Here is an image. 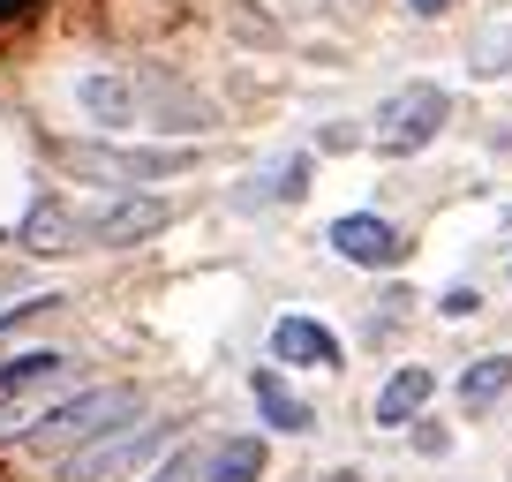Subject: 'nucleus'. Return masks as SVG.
<instances>
[{
  "label": "nucleus",
  "mask_w": 512,
  "mask_h": 482,
  "mask_svg": "<svg viewBox=\"0 0 512 482\" xmlns=\"http://www.w3.org/2000/svg\"><path fill=\"white\" fill-rule=\"evenodd\" d=\"M128 422H144V392H136V385H83V392H61V400L31 422L23 452L53 467V460H68V452L98 445V437L128 430Z\"/></svg>",
  "instance_id": "obj_1"
},
{
  "label": "nucleus",
  "mask_w": 512,
  "mask_h": 482,
  "mask_svg": "<svg viewBox=\"0 0 512 482\" xmlns=\"http://www.w3.org/2000/svg\"><path fill=\"white\" fill-rule=\"evenodd\" d=\"M61 166L76 181H98V189H136V181H174L196 166L189 144H106V136H91V144H61Z\"/></svg>",
  "instance_id": "obj_2"
},
{
  "label": "nucleus",
  "mask_w": 512,
  "mask_h": 482,
  "mask_svg": "<svg viewBox=\"0 0 512 482\" xmlns=\"http://www.w3.org/2000/svg\"><path fill=\"white\" fill-rule=\"evenodd\" d=\"M445 121H452L445 83H400V91L369 113V144H377L384 159H415V151H430L437 136H445Z\"/></svg>",
  "instance_id": "obj_3"
},
{
  "label": "nucleus",
  "mask_w": 512,
  "mask_h": 482,
  "mask_svg": "<svg viewBox=\"0 0 512 482\" xmlns=\"http://www.w3.org/2000/svg\"><path fill=\"white\" fill-rule=\"evenodd\" d=\"M166 219H174V204H166V196L113 189L106 204H83V211H76V249H136V241H151Z\"/></svg>",
  "instance_id": "obj_4"
},
{
  "label": "nucleus",
  "mask_w": 512,
  "mask_h": 482,
  "mask_svg": "<svg viewBox=\"0 0 512 482\" xmlns=\"http://www.w3.org/2000/svg\"><path fill=\"white\" fill-rule=\"evenodd\" d=\"M174 437V422H128V430H113V437H98V445H83V452H68V460H53V475L61 482H121V475H136V467H151V452Z\"/></svg>",
  "instance_id": "obj_5"
},
{
  "label": "nucleus",
  "mask_w": 512,
  "mask_h": 482,
  "mask_svg": "<svg viewBox=\"0 0 512 482\" xmlns=\"http://www.w3.org/2000/svg\"><path fill=\"white\" fill-rule=\"evenodd\" d=\"M136 91H144V121L136 129H151V136H211L219 129V106L174 68H136Z\"/></svg>",
  "instance_id": "obj_6"
},
{
  "label": "nucleus",
  "mask_w": 512,
  "mask_h": 482,
  "mask_svg": "<svg viewBox=\"0 0 512 482\" xmlns=\"http://www.w3.org/2000/svg\"><path fill=\"white\" fill-rule=\"evenodd\" d=\"M68 98H76V113L91 121V129L121 136L144 121V91H136V68H83L76 83H68Z\"/></svg>",
  "instance_id": "obj_7"
},
{
  "label": "nucleus",
  "mask_w": 512,
  "mask_h": 482,
  "mask_svg": "<svg viewBox=\"0 0 512 482\" xmlns=\"http://www.w3.org/2000/svg\"><path fill=\"white\" fill-rule=\"evenodd\" d=\"M332 257L339 264H362V272H392V264H407V234L384 211H347V219H332Z\"/></svg>",
  "instance_id": "obj_8"
},
{
  "label": "nucleus",
  "mask_w": 512,
  "mask_h": 482,
  "mask_svg": "<svg viewBox=\"0 0 512 482\" xmlns=\"http://www.w3.org/2000/svg\"><path fill=\"white\" fill-rule=\"evenodd\" d=\"M272 362H287V370H339L347 347H339V332L317 324V317H279L272 324Z\"/></svg>",
  "instance_id": "obj_9"
},
{
  "label": "nucleus",
  "mask_w": 512,
  "mask_h": 482,
  "mask_svg": "<svg viewBox=\"0 0 512 482\" xmlns=\"http://www.w3.org/2000/svg\"><path fill=\"white\" fill-rule=\"evenodd\" d=\"M309 174H317V159H309V151H287V159H272L264 174H249V181H241L234 196H226V204H234V211H272V204H302V196H309Z\"/></svg>",
  "instance_id": "obj_10"
},
{
  "label": "nucleus",
  "mask_w": 512,
  "mask_h": 482,
  "mask_svg": "<svg viewBox=\"0 0 512 482\" xmlns=\"http://www.w3.org/2000/svg\"><path fill=\"white\" fill-rule=\"evenodd\" d=\"M8 241H16L23 257H68L76 249V204L68 196H31V211L16 219Z\"/></svg>",
  "instance_id": "obj_11"
},
{
  "label": "nucleus",
  "mask_w": 512,
  "mask_h": 482,
  "mask_svg": "<svg viewBox=\"0 0 512 482\" xmlns=\"http://www.w3.org/2000/svg\"><path fill=\"white\" fill-rule=\"evenodd\" d=\"M68 385H76V354L61 347H23L0 362V400L8 392H68Z\"/></svg>",
  "instance_id": "obj_12"
},
{
  "label": "nucleus",
  "mask_w": 512,
  "mask_h": 482,
  "mask_svg": "<svg viewBox=\"0 0 512 482\" xmlns=\"http://www.w3.org/2000/svg\"><path fill=\"white\" fill-rule=\"evenodd\" d=\"M437 400V370H422V362H407V370H392L384 377V392H377V430H407V422L422 415V407Z\"/></svg>",
  "instance_id": "obj_13"
},
{
  "label": "nucleus",
  "mask_w": 512,
  "mask_h": 482,
  "mask_svg": "<svg viewBox=\"0 0 512 482\" xmlns=\"http://www.w3.org/2000/svg\"><path fill=\"white\" fill-rule=\"evenodd\" d=\"M249 400H256V415L272 422L279 437H309V430H317L309 400H302V392H287V377H279V370H249Z\"/></svg>",
  "instance_id": "obj_14"
},
{
  "label": "nucleus",
  "mask_w": 512,
  "mask_h": 482,
  "mask_svg": "<svg viewBox=\"0 0 512 482\" xmlns=\"http://www.w3.org/2000/svg\"><path fill=\"white\" fill-rule=\"evenodd\" d=\"M505 392H512V354H482V362L460 370V407L467 415H490Z\"/></svg>",
  "instance_id": "obj_15"
},
{
  "label": "nucleus",
  "mask_w": 512,
  "mask_h": 482,
  "mask_svg": "<svg viewBox=\"0 0 512 482\" xmlns=\"http://www.w3.org/2000/svg\"><path fill=\"white\" fill-rule=\"evenodd\" d=\"M204 482H264V437H219L204 452Z\"/></svg>",
  "instance_id": "obj_16"
},
{
  "label": "nucleus",
  "mask_w": 512,
  "mask_h": 482,
  "mask_svg": "<svg viewBox=\"0 0 512 482\" xmlns=\"http://www.w3.org/2000/svg\"><path fill=\"white\" fill-rule=\"evenodd\" d=\"M467 68H475V76H512V23H490V31L467 46Z\"/></svg>",
  "instance_id": "obj_17"
},
{
  "label": "nucleus",
  "mask_w": 512,
  "mask_h": 482,
  "mask_svg": "<svg viewBox=\"0 0 512 482\" xmlns=\"http://www.w3.org/2000/svg\"><path fill=\"white\" fill-rule=\"evenodd\" d=\"M144 482H204V452H189V445H181V452H166V460L151 467Z\"/></svg>",
  "instance_id": "obj_18"
},
{
  "label": "nucleus",
  "mask_w": 512,
  "mask_h": 482,
  "mask_svg": "<svg viewBox=\"0 0 512 482\" xmlns=\"http://www.w3.org/2000/svg\"><path fill=\"white\" fill-rule=\"evenodd\" d=\"M407 430H415V452H422V460H445V452H452V430H445L437 415H415Z\"/></svg>",
  "instance_id": "obj_19"
},
{
  "label": "nucleus",
  "mask_w": 512,
  "mask_h": 482,
  "mask_svg": "<svg viewBox=\"0 0 512 482\" xmlns=\"http://www.w3.org/2000/svg\"><path fill=\"white\" fill-rule=\"evenodd\" d=\"M46 309H61V294H16V302L0 309V332H16L23 317H46Z\"/></svg>",
  "instance_id": "obj_20"
},
{
  "label": "nucleus",
  "mask_w": 512,
  "mask_h": 482,
  "mask_svg": "<svg viewBox=\"0 0 512 482\" xmlns=\"http://www.w3.org/2000/svg\"><path fill=\"white\" fill-rule=\"evenodd\" d=\"M475 309H482V294H475V287H445V294H437V317H452V324L475 317Z\"/></svg>",
  "instance_id": "obj_21"
},
{
  "label": "nucleus",
  "mask_w": 512,
  "mask_h": 482,
  "mask_svg": "<svg viewBox=\"0 0 512 482\" xmlns=\"http://www.w3.org/2000/svg\"><path fill=\"white\" fill-rule=\"evenodd\" d=\"M354 144H369V129H354V121H332V129L317 136V151H354Z\"/></svg>",
  "instance_id": "obj_22"
},
{
  "label": "nucleus",
  "mask_w": 512,
  "mask_h": 482,
  "mask_svg": "<svg viewBox=\"0 0 512 482\" xmlns=\"http://www.w3.org/2000/svg\"><path fill=\"white\" fill-rule=\"evenodd\" d=\"M460 0H407V16H422V23H437V16H452Z\"/></svg>",
  "instance_id": "obj_23"
},
{
  "label": "nucleus",
  "mask_w": 512,
  "mask_h": 482,
  "mask_svg": "<svg viewBox=\"0 0 512 482\" xmlns=\"http://www.w3.org/2000/svg\"><path fill=\"white\" fill-rule=\"evenodd\" d=\"M279 8H287V16H309V8H317V0H279Z\"/></svg>",
  "instance_id": "obj_24"
},
{
  "label": "nucleus",
  "mask_w": 512,
  "mask_h": 482,
  "mask_svg": "<svg viewBox=\"0 0 512 482\" xmlns=\"http://www.w3.org/2000/svg\"><path fill=\"white\" fill-rule=\"evenodd\" d=\"M332 482H362V475H354V467H339V475H332Z\"/></svg>",
  "instance_id": "obj_25"
},
{
  "label": "nucleus",
  "mask_w": 512,
  "mask_h": 482,
  "mask_svg": "<svg viewBox=\"0 0 512 482\" xmlns=\"http://www.w3.org/2000/svg\"><path fill=\"white\" fill-rule=\"evenodd\" d=\"M505 272H512V264H505Z\"/></svg>",
  "instance_id": "obj_26"
}]
</instances>
